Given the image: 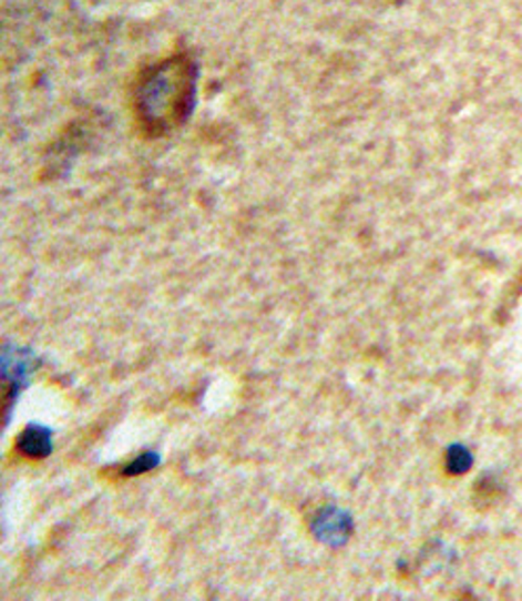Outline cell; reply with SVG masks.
I'll use <instances>...</instances> for the list:
<instances>
[{
  "mask_svg": "<svg viewBox=\"0 0 522 601\" xmlns=\"http://www.w3.org/2000/svg\"><path fill=\"white\" fill-rule=\"evenodd\" d=\"M16 448L20 451L23 458L30 460H41L47 458L53 451V439H51V430L44 429L41 425H30L21 430L18 437Z\"/></svg>",
  "mask_w": 522,
  "mask_h": 601,
  "instance_id": "cell-2",
  "label": "cell"
},
{
  "mask_svg": "<svg viewBox=\"0 0 522 601\" xmlns=\"http://www.w3.org/2000/svg\"><path fill=\"white\" fill-rule=\"evenodd\" d=\"M472 454L465 450L463 446H451L447 450V471L451 475H463L472 467Z\"/></svg>",
  "mask_w": 522,
  "mask_h": 601,
  "instance_id": "cell-4",
  "label": "cell"
},
{
  "mask_svg": "<svg viewBox=\"0 0 522 601\" xmlns=\"http://www.w3.org/2000/svg\"><path fill=\"white\" fill-rule=\"evenodd\" d=\"M158 462H161V458H158V454H156V451H146V454L137 456L135 460H131L129 465H125V467H123V471H121V475H123V477L144 475V472L152 471V469H154Z\"/></svg>",
  "mask_w": 522,
  "mask_h": 601,
  "instance_id": "cell-5",
  "label": "cell"
},
{
  "mask_svg": "<svg viewBox=\"0 0 522 601\" xmlns=\"http://www.w3.org/2000/svg\"><path fill=\"white\" fill-rule=\"evenodd\" d=\"M314 530H316L318 538H327V542H337V538L344 540V538L348 537L350 519L344 513L335 511V509H329V511H325L323 516L316 519Z\"/></svg>",
  "mask_w": 522,
  "mask_h": 601,
  "instance_id": "cell-3",
  "label": "cell"
},
{
  "mask_svg": "<svg viewBox=\"0 0 522 601\" xmlns=\"http://www.w3.org/2000/svg\"><path fill=\"white\" fill-rule=\"evenodd\" d=\"M198 64L188 53H175L147 65L133 85V114L146 137H165L194 112Z\"/></svg>",
  "mask_w": 522,
  "mask_h": 601,
  "instance_id": "cell-1",
  "label": "cell"
}]
</instances>
